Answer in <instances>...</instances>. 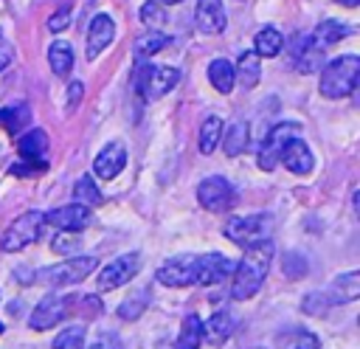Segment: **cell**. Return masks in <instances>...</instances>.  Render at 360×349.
<instances>
[{"label":"cell","instance_id":"obj_38","mask_svg":"<svg viewBox=\"0 0 360 349\" xmlns=\"http://www.w3.org/2000/svg\"><path fill=\"white\" fill-rule=\"evenodd\" d=\"M53 253H68V250H76L79 248V234L76 231H59L51 242Z\"/></svg>","mask_w":360,"mask_h":349},{"label":"cell","instance_id":"obj_21","mask_svg":"<svg viewBox=\"0 0 360 349\" xmlns=\"http://www.w3.org/2000/svg\"><path fill=\"white\" fill-rule=\"evenodd\" d=\"M349 34H352V28H349V25H343V23H338V20H323V23L309 34V42H312L315 48L326 51L329 45L340 42V39H343V37H349Z\"/></svg>","mask_w":360,"mask_h":349},{"label":"cell","instance_id":"obj_37","mask_svg":"<svg viewBox=\"0 0 360 349\" xmlns=\"http://www.w3.org/2000/svg\"><path fill=\"white\" fill-rule=\"evenodd\" d=\"M70 20H73V6L65 3V6H59L56 14L48 17V31H51V34H59V31H65V28L70 25Z\"/></svg>","mask_w":360,"mask_h":349},{"label":"cell","instance_id":"obj_47","mask_svg":"<svg viewBox=\"0 0 360 349\" xmlns=\"http://www.w3.org/2000/svg\"><path fill=\"white\" fill-rule=\"evenodd\" d=\"M0 34H3V31H0Z\"/></svg>","mask_w":360,"mask_h":349},{"label":"cell","instance_id":"obj_7","mask_svg":"<svg viewBox=\"0 0 360 349\" xmlns=\"http://www.w3.org/2000/svg\"><path fill=\"white\" fill-rule=\"evenodd\" d=\"M17 149H20V158L25 166H14L11 169L14 174H31V172L48 169V132L45 129H28L20 138Z\"/></svg>","mask_w":360,"mask_h":349},{"label":"cell","instance_id":"obj_25","mask_svg":"<svg viewBox=\"0 0 360 349\" xmlns=\"http://www.w3.org/2000/svg\"><path fill=\"white\" fill-rule=\"evenodd\" d=\"M321 59H323V51L315 48V45L309 42V37H301L298 51H295V56H292V65H295L301 73H315L318 65H321Z\"/></svg>","mask_w":360,"mask_h":349},{"label":"cell","instance_id":"obj_23","mask_svg":"<svg viewBox=\"0 0 360 349\" xmlns=\"http://www.w3.org/2000/svg\"><path fill=\"white\" fill-rule=\"evenodd\" d=\"M233 76H236V82H239L245 90L256 87V84H259V76H262V68H259V56H256L253 51H245V53L239 56L236 68H233Z\"/></svg>","mask_w":360,"mask_h":349},{"label":"cell","instance_id":"obj_8","mask_svg":"<svg viewBox=\"0 0 360 349\" xmlns=\"http://www.w3.org/2000/svg\"><path fill=\"white\" fill-rule=\"evenodd\" d=\"M197 200L208 211H228L236 205V189L222 174H211L197 186Z\"/></svg>","mask_w":360,"mask_h":349},{"label":"cell","instance_id":"obj_9","mask_svg":"<svg viewBox=\"0 0 360 349\" xmlns=\"http://www.w3.org/2000/svg\"><path fill=\"white\" fill-rule=\"evenodd\" d=\"M298 129H301V124H295V121H281V124H276V127L264 135V144H262V149H259V169H262V172H273V166H276V160H278L284 144H287L290 138H295Z\"/></svg>","mask_w":360,"mask_h":349},{"label":"cell","instance_id":"obj_12","mask_svg":"<svg viewBox=\"0 0 360 349\" xmlns=\"http://www.w3.org/2000/svg\"><path fill=\"white\" fill-rule=\"evenodd\" d=\"M141 267V253H121L115 256L98 276V290H115L121 284H127Z\"/></svg>","mask_w":360,"mask_h":349},{"label":"cell","instance_id":"obj_17","mask_svg":"<svg viewBox=\"0 0 360 349\" xmlns=\"http://www.w3.org/2000/svg\"><path fill=\"white\" fill-rule=\"evenodd\" d=\"M112 37H115V23H112V17L110 14H96L93 20H90V28H87V39H84V45H87V59H96L110 42H112Z\"/></svg>","mask_w":360,"mask_h":349},{"label":"cell","instance_id":"obj_42","mask_svg":"<svg viewBox=\"0 0 360 349\" xmlns=\"http://www.w3.org/2000/svg\"><path fill=\"white\" fill-rule=\"evenodd\" d=\"M82 93H84V84L82 82H70V87H68V113H73L76 107H79V101H82Z\"/></svg>","mask_w":360,"mask_h":349},{"label":"cell","instance_id":"obj_31","mask_svg":"<svg viewBox=\"0 0 360 349\" xmlns=\"http://www.w3.org/2000/svg\"><path fill=\"white\" fill-rule=\"evenodd\" d=\"M200 343H202V321L200 315H186L177 335V349H197Z\"/></svg>","mask_w":360,"mask_h":349},{"label":"cell","instance_id":"obj_46","mask_svg":"<svg viewBox=\"0 0 360 349\" xmlns=\"http://www.w3.org/2000/svg\"><path fill=\"white\" fill-rule=\"evenodd\" d=\"M3 329H6V326H3V324H0V332H3Z\"/></svg>","mask_w":360,"mask_h":349},{"label":"cell","instance_id":"obj_4","mask_svg":"<svg viewBox=\"0 0 360 349\" xmlns=\"http://www.w3.org/2000/svg\"><path fill=\"white\" fill-rule=\"evenodd\" d=\"M42 225H45L42 211H25V214H20V217L11 220V225L3 231V236H0V250L17 253V250L34 245V242L39 239V234H42Z\"/></svg>","mask_w":360,"mask_h":349},{"label":"cell","instance_id":"obj_3","mask_svg":"<svg viewBox=\"0 0 360 349\" xmlns=\"http://www.w3.org/2000/svg\"><path fill=\"white\" fill-rule=\"evenodd\" d=\"M96 256H70L59 265H51V267H42L37 273L34 281L39 284H48V287H68V284H79L84 281L93 270H96Z\"/></svg>","mask_w":360,"mask_h":349},{"label":"cell","instance_id":"obj_15","mask_svg":"<svg viewBox=\"0 0 360 349\" xmlns=\"http://www.w3.org/2000/svg\"><path fill=\"white\" fill-rule=\"evenodd\" d=\"M127 166V146L121 141H110L93 160V172L101 177V180H112L121 174V169Z\"/></svg>","mask_w":360,"mask_h":349},{"label":"cell","instance_id":"obj_16","mask_svg":"<svg viewBox=\"0 0 360 349\" xmlns=\"http://www.w3.org/2000/svg\"><path fill=\"white\" fill-rule=\"evenodd\" d=\"M194 23H197L200 34H219V31H225L228 17H225L222 0H197Z\"/></svg>","mask_w":360,"mask_h":349},{"label":"cell","instance_id":"obj_5","mask_svg":"<svg viewBox=\"0 0 360 349\" xmlns=\"http://www.w3.org/2000/svg\"><path fill=\"white\" fill-rule=\"evenodd\" d=\"M273 228V217L270 214H248V217H231L225 225H222V234L236 242V245H256V242H264L267 234Z\"/></svg>","mask_w":360,"mask_h":349},{"label":"cell","instance_id":"obj_36","mask_svg":"<svg viewBox=\"0 0 360 349\" xmlns=\"http://www.w3.org/2000/svg\"><path fill=\"white\" fill-rule=\"evenodd\" d=\"M141 23H143L149 31H160V28L166 25V11H163V6H158L155 0H146V3L141 6Z\"/></svg>","mask_w":360,"mask_h":349},{"label":"cell","instance_id":"obj_35","mask_svg":"<svg viewBox=\"0 0 360 349\" xmlns=\"http://www.w3.org/2000/svg\"><path fill=\"white\" fill-rule=\"evenodd\" d=\"M281 270H284V276H290V279H304V276L309 273V262H307L304 253L287 250V253L281 256Z\"/></svg>","mask_w":360,"mask_h":349},{"label":"cell","instance_id":"obj_44","mask_svg":"<svg viewBox=\"0 0 360 349\" xmlns=\"http://www.w3.org/2000/svg\"><path fill=\"white\" fill-rule=\"evenodd\" d=\"M338 3H340V6H346V8H354L360 0H338Z\"/></svg>","mask_w":360,"mask_h":349},{"label":"cell","instance_id":"obj_11","mask_svg":"<svg viewBox=\"0 0 360 349\" xmlns=\"http://www.w3.org/2000/svg\"><path fill=\"white\" fill-rule=\"evenodd\" d=\"M68 310H70V298H68V296H45V298L31 310L28 324H31V329L45 332V329L56 326L59 321H65Z\"/></svg>","mask_w":360,"mask_h":349},{"label":"cell","instance_id":"obj_1","mask_svg":"<svg viewBox=\"0 0 360 349\" xmlns=\"http://www.w3.org/2000/svg\"><path fill=\"white\" fill-rule=\"evenodd\" d=\"M270 262H273V242L264 239V242H256V245H248L245 256L239 259V265L233 267V279H231V298L236 301H245V298H253L259 293V287L264 284V276L270 270Z\"/></svg>","mask_w":360,"mask_h":349},{"label":"cell","instance_id":"obj_13","mask_svg":"<svg viewBox=\"0 0 360 349\" xmlns=\"http://www.w3.org/2000/svg\"><path fill=\"white\" fill-rule=\"evenodd\" d=\"M42 220H45V225H53L59 231H76L79 234L82 228L90 225V208L82 203H70V205H59V208L42 214Z\"/></svg>","mask_w":360,"mask_h":349},{"label":"cell","instance_id":"obj_14","mask_svg":"<svg viewBox=\"0 0 360 349\" xmlns=\"http://www.w3.org/2000/svg\"><path fill=\"white\" fill-rule=\"evenodd\" d=\"M233 262L225 253H197V284H219L233 273Z\"/></svg>","mask_w":360,"mask_h":349},{"label":"cell","instance_id":"obj_19","mask_svg":"<svg viewBox=\"0 0 360 349\" xmlns=\"http://www.w3.org/2000/svg\"><path fill=\"white\" fill-rule=\"evenodd\" d=\"M357 293H360V273H357V270H349V273L338 276V279L329 284V290L323 293V298H326V304L332 307V304H349V301H354Z\"/></svg>","mask_w":360,"mask_h":349},{"label":"cell","instance_id":"obj_20","mask_svg":"<svg viewBox=\"0 0 360 349\" xmlns=\"http://www.w3.org/2000/svg\"><path fill=\"white\" fill-rule=\"evenodd\" d=\"M233 329H236L233 315L225 312V310H219V312H214V315L202 324V338H208L211 343H225V341L233 335Z\"/></svg>","mask_w":360,"mask_h":349},{"label":"cell","instance_id":"obj_33","mask_svg":"<svg viewBox=\"0 0 360 349\" xmlns=\"http://www.w3.org/2000/svg\"><path fill=\"white\" fill-rule=\"evenodd\" d=\"M169 42H172V39H169L163 31H146V34H141V37L135 39V56H152V53L163 51Z\"/></svg>","mask_w":360,"mask_h":349},{"label":"cell","instance_id":"obj_28","mask_svg":"<svg viewBox=\"0 0 360 349\" xmlns=\"http://www.w3.org/2000/svg\"><path fill=\"white\" fill-rule=\"evenodd\" d=\"M48 62H51V70L56 76H68L70 68H73V48L62 39H56L51 48H48Z\"/></svg>","mask_w":360,"mask_h":349},{"label":"cell","instance_id":"obj_18","mask_svg":"<svg viewBox=\"0 0 360 349\" xmlns=\"http://www.w3.org/2000/svg\"><path fill=\"white\" fill-rule=\"evenodd\" d=\"M281 163L292 172V174H309L312 169H315V158H312V152H309V146L295 135V138H290L287 144H284V149H281Z\"/></svg>","mask_w":360,"mask_h":349},{"label":"cell","instance_id":"obj_26","mask_svg":"<svg viewBox=\"0 0 360 349\" xmlns=\"http://www.w3.org/2000/svg\"><path fill=\"white\" fill-rule=\"evenodd\" d=\"M248 138H250V127H248V121H233V124L225 129V141H222L225 155H228V158L242 155V152L248 149Z\"/></svg>","mask_w":360,"mask_h":349},{"label":"cell","instance_id":"obj_29","mask_svg":"<svg viewBox=\"0 0 360 349\" xmlns=\"http://www.w3.org/2000/svg\"><path fill=\"white\" fill-rule=\"evenodd\" d=\"M222 141V118L219 115H208L200 127V152L211 155Z\"/></svg>","mask_w":360,"mask_h":349},{"label":"cell","instance_id":"obj_6","mask_svg":"<svg viewBox=\"0 0 360 349\" xmlns=\"http://www.w3.org/2000/svg\"><path fill=\"white\" fill-rule=\"evenodd\" d=\"M180 82V70L174 68H163V65H141L135 70V90L146 99L155 101L163 93H169L174 84Z\"/></svg>","mask_w":360,"mask_h":349},{"label":"cell","instance_id":"obj_40","mask_svg":"<svg viewBox=\"0 0 360 349\" xmlns=\"http://www.w3.org/2000/svg\"><path fill=\"white\" fill-rule=\"evenodd\" d=\"M304 312L307 315H323L326 310H329V304H326V298H323V293H309L307 298H304Z\"/></svg>","mask_w":360,"mask_h":349},{"label":"cell","instance_id":"obj_41","mask_svg":"<svg viewBox=\"0 0 360 349\" xmlns=\"http://www.w3.org/2000/svg\"><path fill=\"white\" fill-rule=\"evenodd\" d=\"M90 349H121V341L112 332H101L98 338L90 341Z\"/></svg>","mask_w":360,"mask_h":349},{"label":"cell","instance_id":"obj_43","mask_svg":"<svg viewBox=\"0 0 360 349\" xmlns=\"http://www.w3.org/2000/svg\"><path fill=\"white\" fill-rule=\"evenodd\" d=\"M11 59H14V53H11V45L0 42V70H6V68L11 65Z\"/></svg>","mask_w":360,"mask_h":349},{"label":"cell","instance_id":"obj_22","mask_svg":"<svg viewBox=\"0 0 360 349\" xmlns=\"http://www.w3.org/2000/svg\"><path fill=\"white\" fill-rule=\"evenodd\" d=\"M208 82L214 84V90H217V93H231V90H233V84H236L233 65H231L225 56L211 59V65H208Z\"/></svg>","mask_w":360,"mask_h":349},{"label":"cell","instance_id":"obj_32","mask_svg":"<svg viewBox=\"0 0 360 349\" xmlns=\"http://www.w3.org/2000/svg\"><path fill=\"white\" fill-rule=\"evenodd\" d=\"M73 197H76V203H82V205H87V208L104 203V194L98 191V186H96V180H93L90 174H84V177L76 180V186H73Z\"/></svg>","mask_w":360,"mask_h":349},{"label":"cell","instance_id":"obj_34","mask_svg":"<svg viewBox=\"0 0 360 349\" xmlns=\"http://www.w3.org/2000/svg\"><path fill=\"white\" fill-rule=\"evenodd\" d=\"M51 346H53V349H87V346H84V326H82V324H73V326L62 329V332L53 338Z\"/></svg>","mask_w":360,"mask_h":349},{"label":"cell","instance_id":"obj_45","mask_svg":"<svg viewBox=\"0 0 360 349\" xmlns=\"http://www.w3.org/2000/svg\"><path fill=\"white\" fill-rule=\"evenodd\" d=\"M160 3H166V6H172V3H180V0H160Z\"/></svg>","mask_w":360,"mask_h":349},{"label":"cell","instance_id":"obj_24","mask_svg":"<svg viewBox=\"0 0 360 349\" xmlns=\"http://www.w3.org/2000/svg\"><path fill=\"white\" fill-rule=\"evenodd\" d=\"M276 346L278 349H318L321 341H318V335L295 326V329H281L276 335Z\"/></svg>","mask_w":360,"mask_h":349},{"label":"cell","instance_id":"obj_27","mask_svg":"<svg viewBox=\"0 0 360 349\" xmlns=\"http://www.w3.org/2000/svg\"><path fill=\"white\" fill-rule=\"evenodd\" d=\"M281 45H284L281 31L267 25V28H262V31L256 34V39H253V53H256V56H278Z\"/></svg>","mask_w":360,"mask_h":349},{"label":"cell","instance_id":"obj_2","mask_svg":"<svg viewBox=\"0 0 360 349\" xmlns=\"http://www.w3.org/2000/svg\"><path fill=\"white\" fill-rule=\"evenodd\" d=\"M360 79V56L354 53H343L338 59H332L323 70H321V82L318 90L326 99H346L354 93Z\"/></svg>","mask_w":360,"mask_h":349},{"label":"cell","instance_id":"obj_10","mask_svg":"<svg viewBox=\"0 0 360 349\" xmlns=\"http://www.w3.org/2000/svg\"><path fill=\"white\" fill-rule=\"evenodd\" d=\"M158 281L166 287L197 284V253H180L158 267Z\"/></svg>","mask_w":360,"mask_h":349},{"label":"cell","instance_id":"obj_30","mask_svg":"<svg viewBox=\"0 0 360 349\" xmlns=\"http://www.w3.org/2000/svg\"><path fill=\"white\" fill-rule=\"evenodd\" d=\"M31 121V110H28V104H14V107H3L0 110V127L6 129V132H20L25 124Z\"/></svg>","mask_w":360,"mask_h":349},{"label":"cell","instance_id":"obj_39","mask_svg":"<svg viewBox=\"0 0 360 349\" xmlns=\"http://www.w3.org/2000/svg\"><path fill=\"white\" fill-rule=\"evenodd\" d=\"M143 310H146V298H135V296H129V298L118 307V318H124V321H135Z\"/></svg>","mask_w":360,"mask_h":349}]
</instances>
